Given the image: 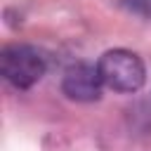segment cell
<instances>
[{"instance_id":"1","label":"cell","mask_w":151,"mask_h":151,"mask_svg":"<svg viewBox=\"0 0 151 151\" xmlns=\"http://www.w3.org/2000/svg\"><path fill=\"white\" fill-rule=\"evenodd\" d=\"M97 71L101 76L104 87L113 92H123V94L137 92L146 80V68H144L142 57L123 47L104 52L97 61Z\"/></svg>"},{"instance_id":"2","label":"cell","mask_w":151,"mask_h":151,"mask_svg":"<svg viewBox=\"0 0 151 151\" xmlns=\"http://www.w3.org/2000/svg\"><path fill=\"white\" fill-rule=\"evenodd\" d=\"M0 68L9 85L17 90H28L45 76L47 61L31 45H7L0 54Z\"/></svg>"},{"instance_id":"3","label":"cell","mask_w":151,"mask_h":151,"mask_svg":"<svg viewBox=\"0 0 151 151\" xmlns=\"http://www.w3.org/2000/svg\"><path fill=\"white\" fill-rule=\"evenodd\" d=\"M101 76L97 71V66L92 64H85V61H78V64H71L66 71H64V78H61V92L71 99V101H80V104H90V101H97L101 97Z\"/></svg>"}]
</instances>
